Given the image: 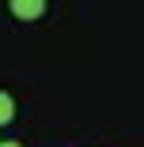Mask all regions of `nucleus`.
Returning <instances> with one entry per match:
<instances>
[{
    "mask_svg": "<svg viewBox=\"0 0 144 147\" xmlns=\"http://www.w3.org/2000/svg\"><path fill=\"white\" fill-rule=\"evenodd\" d=\"M8 4H12L15 19H38L46 11V0H8Z\"/></svg>",
    "mask_w": 144,
    "mask_h": 147,
    "instance_id": "1",
    "label": "nucleus"
},
{
    "mask_svg": "<svg viewBox=\"0 0 144 147\" xmlns=\"http://www.w3.org/2000/svg\"><path fill=\"white\" fill-rule=\"evenodd\" d=\"M12 117H15V98L8 91H0V125H8Z\"/></svg>",
    "mask_w": 144,
    "mask_h": 147,
    "instance_id": "2",
    "label": "nucleus"
},
{
    "mask_svg": "<svg viewBox=\"0 0 144 147\" xmlns=\"http://www.w3.org/2000/svg\"><path fill=\"white\" fill-rule=\"evenodd\" d=\"M0 147H23V143H4V140H0Z\"/></svg>",
    "mask_w": 144,
    "mask_h": 147,
    "instance_id": "3",
    "label": "nucleus"
}]
</instances>
